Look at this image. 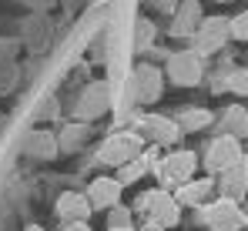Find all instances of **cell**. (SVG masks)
I'll use <instances>...</instances> for the list:
<instances>
[{"label":"cell","mask_w":248,"mask_h":231,"mask_svg":"<svg viewBox=\"0 0 248 231\" xmlns=\"http://www.w3.org/2000/svg\"><path fill=\"white\" fill-rule=\"evenodd\" d=\"M108 225H111V228H134V225H131V208H121V204H118L114 211H108Z\"/></svg>","instance_id":"23"},{"label":"cell","mask_w":248,"mask_h":231,"mask_svg":"<svg viewBox=\"0 0 248 231\" xmlns=\"http://www.w3.org/2000/svg\"><path fill=\"white\" fill-rule=\"evenodd\" d=\"M87 134H91V124H71V127L57 138V144H61L64 151H74V148H81L84 141H87Z\"/></svg>","instance_id":"20"},{"label":"cell","mask_w":248,"mask_h":231,"mask_svg":"<svg viewBox=\"0 0 248 231\" xmlns=\"http://www.w3.org/2000/svg\"><path fill=\"white\" fill-rule=\"evenodd\" d=\"M141 231H168V228H161V225H155V221H148V225H141Z\"/></svg>","instance_id":"26"},{"label":"cell","mask_w":248,"mask_h":231,"mask_svg":"<svg viewBox=\"0 0 248 231\" xmlns=\"http://www.w3.org/2000/svg\"><path fill=\"white\" fill-rule=\"evenodd\" d=\"M202 221L211 231H245L248 228V211L235 201L215 198L208 208H202Z\"/></svg>","instance_id":"4"},{"label":"cell","mask_w":248,"mask_h":231,"mask_svg":"<svg viewBox=\"0 0 248 231\" xmlns=\"http://www.w3.org/2000/svg\"><path fill=\"white\" fill-rule=\"evenodd\" d=\"M111 97H114V87H111V84H91L81 94L78 108H74V117H78L81 124H91L94 117H101L111 108Z\"/></svg>","instance_id":"11"},{"label":"cell","mask_w":248,"mask_h":231,"mask_svg":"<svg viewBox=\"0 0 248 231\" xmlns=\"http://www.w3.org/2000/svg\"><path fill=\"white\" fill-rule=\"evenodd\" d=\"M148 154V141L138 134V131H118V134H111L104 144H101V164H111V168H124V164H131V161H138V157H144Z\"/></svg>","instance_id":"1"},{"label":"cell","mask_w":248,"mask_h":231,"mask_svg":"<svg viewBox=\"0 0 248 231\" xmlns=\"http://www.w3.org/2000/svg\"><path fill=\"white\" fill-rule=\"evenodd\" d=\"M202 7L198 3H185L181 10H178V17H174V24H171V37L178 40H195L198 34V27H202Z\"/></svg>","instance_id":"15"},{"label":"cell","mask_w":248,"mask_h":231,"mask_svg":"<svg viewBox=\"0 0 248 231\" xmlns=\"http://www.w3.org/2000/svg\"><path fill=\"white\" fill-rule=\"evenodd\" d=\"M168 77H171L178 87H195V84H202V77H205V57L195 54L191 47L171 54V57H168Z\"/></svg>","instance_id":"6"},{"label":"cell","mask_w":248,"mask_h":231,"mask_svg":"<svg viewBox=\"0 0 248 231\" xmlns=\"http://www.w3.org/2000/svg\"><path fill=\"white\" fill-rule=\"evenodd\" d=\"M215 185H218V198L242 204V201L248 198V168H245V161L235 164V168H228L225 174H218Z\"/></svg>","instance_id":"13"},{"label":"cell","mask_w":248,"mask_h":231,"mask_svg":"<svg viewBox=\"0 0 248 231\" xmlns=\"http://www.w3.org/2000/svg\"><path fill=\"white\" fill-rule=\"evenodd\" d=\"M61 231H91L87 221H78V225H61Z\"/></svg>","instance_id":"25"},{"label":"cell","mask_w":248,"mask_h":231,"mask_svg":"<svg viewBox=\"0 0 248 231\" xmlns=\"http://www.w3.org/2000/svg\"><path fill=\"white\" fill-rule=\"evenodd\" d=\"M245 168H248V154H245Z\"/></svg>","instance_id":"29"},{"label":"cell","mask_w":248,"mask_h":231,"mask_svg":"<svg viewBox=\"0 0 248 231\" xmlns=\"http://www.w3.org/2000/svg\"><path fill=\"white\" fill-rule=\"evenodd\" d=\"M225 91L238 94V97H248V67H238L225 77Z\"/></svg>","instance_id":"21"},{"label":"cell","mask_w":248,"mask_h":231,"mask_svg":"<svg viewBox=\"0 0 248 231\" xmlns=\"http://www.w3.org/2000/svg\"><path fill=\"white\" fill-rule=\"evenodd\" d=\"M138 134L148 141V148H161V144H174L181 138V124L174 117H161V114H144Z\"/></svg>","instance_id":"9"},{"label":"cell","mask_w":248,"mask_h":231,"mask_svg":"<svg viewBox=\"0 0 248 231\" xmlns=\"http://www.w3.org/2000/svg\"><path fill=\"white\" fill-rule=\"evenodd\" d=\"M27 154H34V157H54L57 154V138L54 134H31V141H27Z\"/></svg>","instance_id":"19"},{"label":"cell","mask_w":248,"mask_h":231,"mask_svg":"<svg viewBox=\"0 0 248 231\" xmlns=\"http://www.w3.org/2000/svg\"><path fill=\"white\" fill-rule=\"evenodd\" d=\"M84 194H87V201H91L94 211H114V208L121 204L124 185L114 178V174H101V178H94V181L87 185Z\"/></svg>","instance_id":"10"},{"label":"cell","mask_w":248,"mask_h":231,"mask_svg":"<svg viewBox=\"0 0 248 231\" xmlns=\"http://www.w3.org/2000/svg\"><path fill=\"white\" fill-rule=\"evenodd\" d=\"M181 134H195V131H205L208 124H211V111L205 108H191V111H185L181 114Z\"/></svg>","instance_id":"18"},{"label":"cell","mask_w":248,"mask_h":231,"mask_svg":"<svg viewBox=\"0 0 248 231\" xmlns=\"http://www.w3.org/2000/svg\"><path fill=\"white\" fill-rule=\"evenodd\" d=\"M202 161H205V171H211V174H225L228 168H235V164L245 161V148H242L238 138L221 134V138H215V141L205 148Z\"/></svg>","instance_id":"3"},{"label":"cell","mask_w":248,"mask_h":231,"mask_svg":"<svg viewBox=\"0 0 248 231\" xmlns=\"http://www.w3.org/2000/svg\"><path fill=\"white\" fill-rule=\"evenodd\" d=\"M195 171H198V154L188 151V148H178V151L165 154L161 161H158V168H155V174L165 181L168 188H181V185H188V181H195Z\"/></svg>","instance_id":"2"},{"label":"cell","mask_w":248,"mask_h":231,"mask_svg":"<svg viewBox=\"0 0 248 231\" xmlns=\"http://www.w3.org/2000/svg\"><path fill=\"white\" fill-rule=\"evenodd\" d=\"M54 211H57V218H61L64 225H78V221H87V218L94 215L87 194H78V191H64L61 198H57Z\"/></svg>","instance_id":"14"},{"label":"cell","mask_w":248,"mask_h":231,"mask_svg":"<svg viewBox=\"0 0 248 231\" xmlns=\"http://www.w3.org/2000/svg\"><path fill=\"white\" fill-rule=\"evenodd\" d=\"M151 168H158V161H155V154L148 151L144 157H138V161H131V164H124V168H118V181H121L124 188L127 185H134V181H141L144 174H151Z\"/></svg>","instance_id":"16"},{"label":"cell","mask_w":248,"mask_h":231,"mask_svg":"<svg viewBox=\"0 0 248 231\" xmlns=\"http://www.w3.org/2000/svg\"><path fill=\"white\" fill-rule=\"evenodd\" d=\"M215 191H218V185H215V178L208 174V178H195V181H188V185H181L174 198H178V204H185V208H208L211 201H215Z\"/></svg>","instance_id":"12"},{"label":"cell","mask_w":248,"mask_h":231,"mask_svg":"<svg viewBox=\"0 0 248 231\" xmlns=\"http://www.w3.org/2000/svg\"><path fill=\"white\" fill-rule=\"evenodd\" d=\"M221 124H225V134H232V138L245 141V138H248V108L232 104V108L221 114Z\"/></svg>","instance_id":"17"},{"label":"cell","mask_w":248,"mask_h":231,"mask_svg":"<svg viewBox=\"0 0 248 231\" xmlns=\"http://www.w3.org/2000/svg\"><path fill=\"white\" fill-rule=\"evenodd\" d=\"M24 231H47V228H44V225H27Z\"/></svg>","instance_id":"27"},{"label":"cell","mask_w":248,"mask_h":231,"mask_svg":"<svg viewBox=\"0 0 248 231\" xmlns=\"http://www.w3.org/2000/svg\"><path fill=\"white\" fill-rule=\"evenodd\" d=\"M138 208H144V211H148V221H155V225H161V228H174V225L181 221V204H178V198L171 191H165V188L141 194Z\"/></svg>","instance_id":"5"},{"label":"cell","mask_w":248,"mask_h":231,"mask_svg":"<svg viewBox=\"0 0 248 231\" xmlns=\"http://www.w3.org/2000/svg\"><path fill=\"white\" fill-rule=\"evenodd\" d=\"M232 40H248V10H238L232 17Z\"/></svg>","instance_id":"24"},{"label":"cell","mask_w":248,"mask_h":231,"mask_svg":"<svg viewBox=\"0 0 248 231\" xmlns=\"http://www.w3.org/2000/svg\"><path fill=\"white\" fill-rule=\"evenodd\" d=\"M151 37H155V27L151 20H134V50H148L151 47Z\"/></svg>","instance_id":"22"},{"label":"cell","mask_w":248,"mask_h":231,"mask_svg":"<svg viewBox=\"0 0 248 231\" xmlns=\"http://www.w3.org/2000/svg\"><path fill=\"white\" fill-rule=\"evenodd\" d=\"M108 231H134V228H108Z\"/></svg>","instance_id":"28"},{"label":"cell","mask_w":248,"mask_h":231,"mask_svg":"<svg viewBox=\"0 0 248 231\" xmlns=\"http://www.w3.org/2000/svg\"><path fill=\"white\" fill-rule=\"evenodd\" d=\"M225 40H232V20L228 17H205L202 27H198V34H195V40H191V50L208 57V54L221 50Z\"/></svg>","instance_id":"7"},{"label":"cell","mask_w":248,"mask_h":231,"mask_svg":"<svg viewBox=\"0 0 248 231\" xmlns=\"http://www.w3.org/2000/svg\"><path fill=\"white\" fill-rule=\"evenodd\" d=\"M161 91H165V74H161V67H155V64H138V67L131 71V94H134V101L151 104V101L161 97Z\"/></svg>","instance_id":"8"}]
</instances>
